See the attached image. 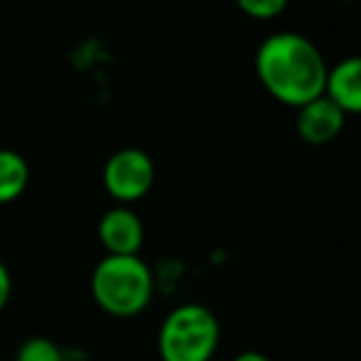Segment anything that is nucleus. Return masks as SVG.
<instances>
[{"label": "nucleus", "mask_w": 361, "mask_h": 361, "mask_svg": "<svg viewBox=\"0 0 361 361\" xmlns=\"http://www.w3.org/2000/svg\"><path fill=\"white\" fill-rule=\"evenodd\" d=\"M155 295V276L140 256H104L91 273V298L111 317L145 312Z\"/></svg>", "instance_id": "obj_2"}, {"label": "nucleus", "mask_w": 361, "mask_h": 361, "mask_svg": "<svg viewBox=\"0 0 361 361\" xmlns=\"http://www.w3.org/2000/svg\"><path fill=\"white\" fill-rule=\"evenodd\" d=\"M327 72L319 49L298 32L271 35L256 52V74L263 89L293 109H302L324 94Z\"/></svg>", "instance_id": "obj_1"}, {"label": "nucleus", "mask_w": 361, "mask_h": 361, "mask_svg": "<svg viewBox=\"0 0 361 361\" xmlns=\"http://www.w3.org/2000/svg\"><path fill=\"white\" fill-rule=\"evenodd\" d=\"M155 182V162L140 147H121L109 157L104 167V187L116 202L133 204L140 202Z\"/></svg>", "instance_id": "obj_4"}, {"label": "nucleus", "mask_w": 361, "mask_h": 361, "mask_svg": "<svg viewBox=\"0 0 361 361\" xmlns=\"http://www.w3.org/2000/svg\"><path fill=\"white\" fill-rule=\"evenodd\" d=\"M347 114L334 104L329 96H319V99L305 104L298 109V135L310 145H327L342 133Z\"/></svg>", "instance_id": "obj_6"}, {"label": "nucleus", "mask_w": 361, "mask_h": 361, "mask_svg": "<svg viewBox=\"0 0 361 361\" xmlns=\"http://www.w3.org/2000/svg\"><path fill=\"white\" fill-rule=\"evenodd\" d=\"M10 295H13V278H10L8 266L0 261V312H3L5 305L10 302Z\"/></svg>", "instance_id": "obj_11"}, {"label": "nucleus", "mask_w": 361, "mask_h": 361, "mask_svg": "<svg viewBox=\"0 0 361 361\" xmlns=\"http://www.w3.org/2000/svg\"><path fill=\"white\" fill-rule=\"evenodd\" d=\"M99 241L106 256H138L145 241V226L128 207H114L99 221Z\"/></svg>", "instance_id": "obj_5"}, {"label": "nucleus", "mask_w": 361, "mask_h": 361, "mask_svg": "<svg viewBox=\"0 0 361 361\" xmlns=\"http://www.w3.org/2000/svg\"><path fill=\"white\" fill-rule=\"evenodd\" d=\"M231 361H271L266 357L263 352H253V349H248V352H241V354H236Z\"/></svg>", "instance_id": "obj_12"}, {"label": "nucleus", "mask_w": 361, "mask_h": 361, "mask_svg": "<svg viewBox=\"0 0 361 361\" xmlns=\"http://www.w3.org/2000/svg\"><path fill=\"white\" fill-rule=\"evenodd\" d=\"M238 8L253 20H273L288 8L290 0H236Z\"/></svg>", "instance_id": "obj_10"}, {"label": "nucleus", "mask_w": 361, "mask_h": 361, "mask_svg": "<svg viewBox=\"0 0 361 361\" xmlns=\"http://www.w3.org/2000/svg\"><path fill=\"white\" fill-rule=\"evenodd\" d=\"M324 96H329L344 114H361V54L342 59L329 69Z\"/></svg>", "instance_id": "obj_7"}, {"label": "nucleus", "mask_w": 361, "mask_h": 361, "mask_svg": "<svg viewBox=\"0 0 361 361\" xmlns=\"http://www.w3.org/2000/svg\"><path fill=\"white\" fill-rule=\"evenodd\" d=\"M15 361H64V349L47 337H30L20 344Z\"/></svg>", "instance_id": "obj_9"}, {"label": "nucleus", "mask_w": 361, "mask_h": 361, "mask_svg": "<svg viewBox=\"0 0 361 361\" xmlns=\"http://www.w3.org/2000/svg\"><path fill=\"white\" fill-rule=\"evenodd\" d=\"M342 3H354V0H342Z\"/></svg>", "instance_id": "obj_13"}, {"label": "nucleus", "mask_w": 361, "mask_h": 361, "mask_svg": "<svg viewBox=\"0 0 361 361\" xmlns=\"http://www.w3.org/2000/svg\"><path fill=\"white\" fill-rule=\"evenodd\" d=\"M221 339V324L209 307L200 302L177 305L162 319L157 352L162 361H212Z\"/></svg>", "instance_id": "obj_3"}, {"label": "nucleus", "mask_w": 361, "mask_h": 361, "mask_svg": "<svg viewBox=\"0 0 361 361\" xmlns=\"http://www.w3.org/2000/svg\"><path fill=\"white\" fill-rule=\"evenodd\" d=\"M30 185V165L18 150L0 147V204L20 200Z\"/></svg>", "instance_id": "obj_8"}]
</instances>
